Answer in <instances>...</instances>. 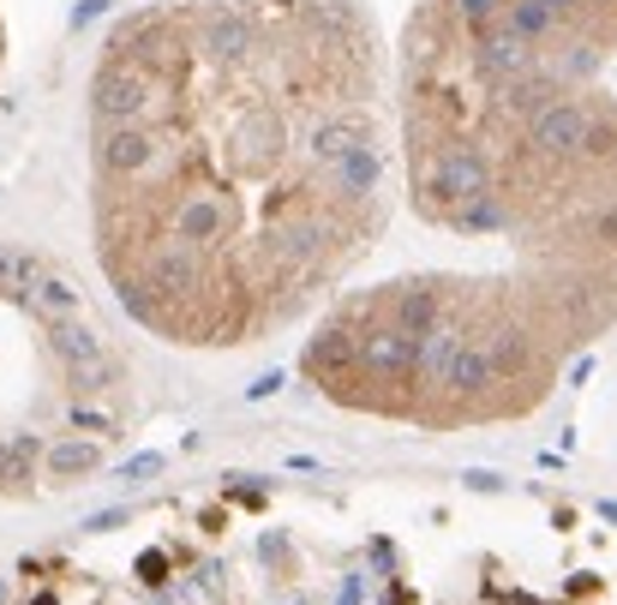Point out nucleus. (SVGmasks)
I'll list each match as a JSON object with an SVG mask.
<instances>
[{
  "instance_id": "f257e3e1",
  "label": "nucleus",
  "mask_w": 617,
  "mask_h": 605,
  "mask_svg": "<svg viewBox=\"0 0 617 605\" xmlns=\"http://www.w3.org/2000/svg\"><path fill=\"white\" fill-rule=\"evenodd\" d=\"M617 0H420L395 42L402 192L492 253L342 294L300 372L354 414L522 420L617 324Z\"/></svg>"
},
{
  "instance_id": "f03ea898",
  "label": "nucleus",
  "mask_w": 617,
  "mask_h": 605,
  "mask_svg": "<svg viewBox=\"0 0 617 605\" xmlns=\"http://www.w3.org/2000/svg\"><path fill=\"white\" fill-rule=\"evenodd\" d=\"M114 294L174 348H246L384 240L402 181L395 49L366 0H151L84 109Z\"/></svg>"
},
{
  "instance_id": "7ed1b4c3",
  "label": "nucleus",
  "mask_w": 617,
  "mask_h": 605,
  "mask_svg": "<svg viewBox=\"0 0 617 605\" xmlns=\"http://www.w3.org/2000/svg\"><path fill=\"white\" fill-rule=\"evenodd\" d=\"M126 420V366L54 264L0 253V498L79 485Z\"/></svg>"
},
{
  "instance_id": "20e7f679",
  "label": "nucleus",
  "mask_w": 617,
  "mask_h": 605,
  "mask_svg": "<svg viewBox=\"0 0 617 605\" xmlns=\"http://www.w3.org/2000/svg\"><path fill=\"white\" fill-rule=\"evenodd\" d=\"M163 468V455H138V462H126V480H144V474H156Z\"/></svg>"
},
{
  "instance_id": "39448f33",
  "label": "nucleus",
  "mask_w": 617,
  "mask_h": 605,
  "mask_svg": "<svg viewBox=\"0 0 617 605\" xmlns=\"http://www.w3.org/2000/svg\"><path fill=\"white\" fill-rule=\"evenodd\" d=\"M0 66H7V19H0Z\"/></svg>"
}]
</instances>
